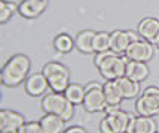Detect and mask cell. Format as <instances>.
<instances>
[{
	"mask_svg": "<svg viewBox=\"0 0 159 133\" xmlns=\"http://www.w3.org/2000/svg\"><path fill=\"white\" fill-rule=\"evenodd\" d=\"M30 67H31V61L28 56L21 55V53L13 55L2 68V75H0L2 83L9 87L21 84L28 75Z\"/></svg>",
	"mask_w": 159,
	"mask_h": 133,
	"instance_id": "6da1fadb",
	"label": "cell"
},
{
	"mask_svg": "<svg viewBox=\"0 0 159 133\" xmlns=\"http://www.w3.org/2000/svg\"><path fill=\"white\" fill-rule=\"evenodd\" d=\"M43 74L49 81V87L53 92L63 93L69 86V71L61 62H49L43 67Z\"/></svg>",
	"mask_w": 159,
	"mask_h": 133,
	"instance_id": "7a4b0ae2",
	"label": "cell"
},
{
	"mask_svg": "<svg viewBox=\"0 0 159 133\" xmlns=\"http://www.w3.org/2000/svg\"><path fill=\"white\" fill-rule=\"evenodd\" d=\"M136 111L139 116L153 117L159 116V89L150 86L136 101Z\"/></svg>",
	"mask_w": 159,
	"mask_h": 133,
	"instance_id": "3957f363",
	"label": "cell"
},
{
	"mask_svg": "<svg viewBox=\"0 0 159 133\" xmlns=\"http://www.w3.org/2000/svg\"><path fill=\"white\" fill-rule=\"evenodd\" d=\"M83 107H84V110L89 111V112L105 111L106 98H105V93H103L102 84H99V83H90V84H87Z\"/></svg>",
	"mask_w": 159,
	"mask_h": 133,
	"instance_id": "277c9868",
	"label": "cell"
},
{
	"mask_svg": "<svg viewBox=\"0 0 159 133\" xmlns=\"http://www.w3.org/2000/svg\"><path fill=\"white\" fill-rule=\"evenodd\" d=\"M119 58L118 53L114 50H105V52H97L94 56V65L100 71V74L106 80H115V62Z\"/></svg>",
	"mask_w": 159,
	"mask_h": 133,
	"instance_id": "5b68a950",
	"label": "cell"
},
{
	"mask_svg": "<svg viewBox=\"0 0 159 133\" xmlns=\"http://www.w3.org/2000/svg\"><path fill=\"white\" fill-rule=\"evenodd\" d=\"M140 40V34L130 31V30H115L111 33V50H114L115 53H125V50L128 49L130 45H133L134 41Z\"/></svg>",
	"mask_w": 159,
	"mask_h": 133,
	"instance_id": "8992f818",
	"label": "cell"
},
{
	"mask_svg": "<svg viewBox=\"0 0 159 133\" xmlns=\"http://www.w3.org/2000/svg\"><path fill=\"white\" fill-rule=\"evenodd\" d=\"M69 101L66 99L65 93H49L44 95L41 99V108L46 114H56V116H62L65 110L68 108Z\"/></svg>",
	"mask_w": 159,
	"mask_h": 133,
	"instance_id": "52a82bcc",
	"label": "cell"
},
{
	"mask_svg": "<svg viewBox=\"0 0 159 133\" xmlns=\"http://www.w3.org/2000/svg\"><path fill=\"white\" fill-rule=\"evenodd\" d=\"M124 55L131 61L148 62L153 56V45L148 40H137L128 46Z\"/></svg>",
	"mask_w": 159,
	"mask_h": 133,
	"instance_id": "ba28073f",
	"label": "cell"
},
{
	"mask_svg": "<svg viewBox=\"0 0 159 133\" xmlns=\"http://www.w3.org/2000/svg\"><path fill=\"white\" fill-rule=\"evenodd\" d=\"M47 7V0H22L18 5V13L24 18H37Z\"/></svg>",
	"mask_w": 159,
	"mask_h": 133,
	"instance_id": "9c48e42d",
	"label": "cell"
},
{
	"mask_svg": "<svg viewBox=\"0 0 159 133\" xmlns=\"http://www.w3.org/2000/svg\"><path fill=\"white\" fill-rule=\"evenodd\" d=\"M49 87V81L43 73H34L25 80V92L31 96H40Z\"/></svg>",
	"mask_w": 159,
	"mask_h": 133,
	"instance_id": "30bf717a",
	"label": "cell"
},
{
	"mask_svg": "<svg viewBox=\"0 0 159 133\" xmlns=\"http://www.w3.org/2000/svg\"><path fill=\"white\" fill-rule=\"evenodd\" d=\"M156 132V123L152 117H133L131 118L127 133H155Z\"/></svg>",
	"mask_w": 159,
	"mask_h": 133,
	"instance_id": "8fae6325",
	"label": "cell"
},
{
	"mask_svg": "<svg viewBox=\"0 0 159 133\" xmlns=\"http://www.w3.org/2000/svg\"><path fill=\"white\" fill-rule=\"evenodd\" d=\"M109 124L115 133H127V129H128V124H130L133 116L125 112V111L119 110L114 114H108L106 116Z\"/></svg>",
	"mask_w": 159,
	"mask_h": 133,
	"instance_id": "7c38bea8",
	"label": "cell"
},
{
	"mask_svg": "<svg viewBox=\"0 0 159 133\" xmlns=\"http://www.w3.org/2000/svg\"><path fill=\"white\" fill-rule=\"evenodd\" d=\"M25 124L22 114H19L16 111H11V110H2L0 112V130L3 129H18Z\"/></svg>",
	"mask_w": 159,
	"mask_h": 133,
	"instance_id": "4fadbf2b",
	"label": "cell"
},
{
	"mask_svg": "<svg viewBox=\"0 0 159 133\" xmlns=\"http://www.w3.org/2000/svg\"><path fill=\"white\" fill-rule=\"evenodd\" d=\"M65 120H63L61 116H56V114H46L41 120H40V124H41V129H43V133H62L65 132Z\"/></svg>",
	"mask_w": 159,
	"mask_h": 133,
	"instance_id": "5bb4252c",
	"label": "cell"
},
{
	"mask_svg": "<svg viewBox=\"0 0 159 133\" xmlns=\"http://www.w3.org/2000/svg\"><path fill=\"white\" fill-rule=\"evenodd\" d=\"M125 75L131 78V80L140 81L146 80L149 75V67L146 65V62H140V61H128L127 64V69H125Z\"/></svg>",
	"mask_w": 159,
	"mask_h": 133,
	"instance_id": "9a60e30c",
	"label": "cell"
},
{
	"mask_svg": "<svg viewBox=\"0 0 159 133\" xmlns=\"http://www.w3.org/2000/svg\"><path fill=\"white\" fill-rule=\"evenodd\" d=\"M115 83H116V86H118L119 92H121V95H122L124 99L136 98L137 95H139V92H140L139 83L134 80H131V78H128L127 75H122V77L115 78Z\"/></svg>",
	"mask_w": 159,
	"mask_h": 133,
	"instance_id": "2e32d148",
	"label": "cell"
},
{
	"mask_svg": "<svg viewBox=\"0 0 159 133\" xmlns=\"http://www.w3.org/2000/svg\"><path fill=\"white\" fill-rule=\"evenodd\" d=\"M159 33V19L155 18H144L139 24V34L143 37L144 40H148L152 43L156 34Z\"/></svg>",
	"mask_w": 159,
	"mask_h": 133,
	"instance_id": "e0dca14e",
	"label": "cell"
},
{
	"mask_svg": "<svg viewBox=\"0 0 159 133\" xmlns=\"http://www.w3.org/2000/svg\"><path fill=\"white\" fill-rule=\"evenodd\" d=\"M94 36H96V33L91 31V30H84V31L78 33L77 37H75V47L83 53L94 52V46H93Z\"/></svg>",
	"mask_w": 159,
	"mask_h": 133,
	"instance_id": "ac0fdd59",
	"label": "cell"
},
{
	"mask_svg": "<svg viewBox=\"0 0 159 133\" xmlns=\"http://www.w3.org/2000/svg\"><path fill=\"white\" fill-rule=\"evenodd\" d=\"M103 93L106 98V105H119L124 99L115 80H106V83H103Z\"/></svg>",
	"mask_w": 159,
	"mask_h": 133,
	"instance_id": "d6986e66",
	"label": "cell"
},
{
	"mask_svg": "<svg viewBox=\"0 0 159 133\" xmlns=\"http://www.w3.org/2000/svg\"><path fill=\"white\" fill-rule=\"evenodd\" d=\"M63 93L69 102H72L74 105H83L85 96V87H83L78 83H69V86Z\"/></svg>",
	"mask_w": 159,
	"mask_h": 133,
	"instance_id": "ffe728a7",
	"label": "cell"
},
{
	"mask_svg": "<svg viewBox=\"0 0 159 133\" xmlns=\"http://www.w3.org/2000/svg\"><path fill=\"white\" fill-rule=\"evenodd\" d=\"M53 46L57 52L61 53H68L71 52V49L75 46V40H72L68 34H57L53 40Z\"/></svg>",
	"mask_w": 159,
	"mask_h": 133,
	"instance_id": "44dd1931",
	"label": "cell"
},
{
	"mask_svg": "<svg viewBox=\"0 0 159 133\" xmlns=\"http://www.w3.org/2000/svg\"><path fill=\"white\" fill-rule=\"evenodd\" d=\"M94 52H105V50H111V34L106 31H99L94 36Z\"/></svg>",
	"mask_w": 159,
	"mask_h": 133,
	"instance_id": "7402d4cb",
	"label": "cell"
},
{
	"mask_svg": "<svg viewBox=\"0 0 159 133\" xmlns=\"http://www.w3.org/2000/svg\"><path fill=\"white\" fill-rule=\"evenodd\" d=\"M15 11H18V6L12 2H6V0H2L0 2V22L5 24L11 19L12 13Z\"/></svg>",
	"mask_w": 159,
	"mask_h": 133,
	"instance_id": "603a6c76",
	"label": "cell"
},
{
	"mask_svg": "<svg viewBox=\"0 0 159 133\" xmlns=\"http://www.w3.org/2000/svg\"><path fill=\"white\" fill-rule=\"evenodd\" d=\"M18 133H43V129H41V124L39 123H25L24 126L18 129Z\"/></svg>",
	"mask_w": 159,
	"mask_h": 133,
	"instance_id": "cb8c5ba5",
	"label": "cell"
},
{
	"mask_svg": "<svg viewBox=\"0 0 159 133\" xmlns=\"http://www.w3.org/2000/svg\"><path fill=\"white\" fill-rule=\"evenodd\" d=\"M100 132L102 133H115L114 130H112V127H111V124H109V121H108V118H106V117L100 121Z\"/></svg>",
	"mask_w": 159,
	"mask_h": 133,
	"instance_id": "d4e9b609",
	"label": "cell"
},
{
	"mask_svg": "<svg viewBox=\"0 0 159 133\" xmlns=\"http://www.w3.org/2000/svg\"><path fill=\"white\" fill-rule=\"evenodd\" d=\"M121 108H119V105H106L105 107V114L108 116V114H114V112H116V111H119Z\"/></svg>",
	"mask_w": 159,
	"mask_h": 133,
	"instance_id": "484cf974",
	"label": "cell"
},
{
	"mask_svg": "<svg viewBox=\"0 0 159 133\" xmlns=\"http://www.w3.org/2000/svg\"><path fill=\"white\" fill-rule=\"evenodd\" d=\"M63 133H87V132H85L83 127H80V126H72V127L65 129Z\"/></svg>",
	"mask_w": 159,
	"mask_h": 133,
	"instance_id": "4316f807",
	"label": "cell"
},
{
	"mask_svg": "<svg viewBox=\"0 0 159 133\" xmlns=\"http://www.w3.org/2000/svg\"><path fill=\"white\" fill-rule=\"evenodd\" d=\"M0 133H18V130H15V129H3V130H0Z\"/></svg>",
	"mask_w": 159,
	"mask_h": 133,
	"instance_id": "83f0119b",
	"label": "cell"
},
{
	"mask_svg": "<svg viewBox=\"0 0 159 133\" xmlns=\"http://www.w3.org/2000/svg\"><path fill=\"white\" fill-rule=\"evenodd\" d=\"M152 45H155L156 47H159V33L156 34V37H155L153 40H152Z\"/></svg>",
	"mask_w": 159,
	"mask_h": 133,
	"instance_id": "f1b7e54d",
	"label": "cell"
},
{
	"mask_svg": "<svg viewBox=\"0 0 159 133\" xmlns=\"http://www.w3.org/2000/svg\"><path fill=\"white\" fill-rule=\"evenodd\" d=\"M155 133H159V132H158V130H156V132H155Z\"/></svg>",
	"mask_w": 159,
	"mask_h": 133,
	"instance_id": "f546056e",
	"label": "cell"
}]
</instances>
